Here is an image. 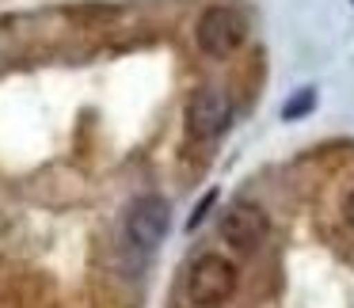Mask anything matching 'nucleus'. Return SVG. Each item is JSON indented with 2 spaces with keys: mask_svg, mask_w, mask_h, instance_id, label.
Listing matches in <instances>:
<instances>
[{
  "mask_svg": "<svg viewBox=\"0 0 354 308\" xmlns=\"http://www.w3.org/2000/svg\"><path fill=\"white\" fill-rule=\"evenodd\" d=\"M194 39H198L202 54L214 57V61L232 57L240 46H244V39H248L244 16L232 12V8H225V4L206 8V12H202V19H198V27H194Z\"/></svg>",
  "mask_w": 354,
  "mask_h": 308,
  "instance_id": "nucleus-1",
  "label": "nucleus"
},
{
  "mask_svg": "<svg viewBox=\"0 0 354 308\" xmlns=\"http://www.w3.org/2000/svg\"><path fill=\"white\" fill-rule=\"evenodd\" d=\"M236 293V267L221 255H202L187 274V297L198 308H217Z\"/></svg>",
  "mask_w": 354,
  "mask_h": 308,
  "instance_id": "nucleus-2",
  "label": "nucleus"
},
{
  "mask_svg": "<svg viewBox=\"0 0 354 308\" xmlns=\"http://www.w3.org/2000/svg\"><path fill=\"white\" fill-rule=\"evenodd\" d=\"M232 122V103L221 88H198L187 103V133L198 141L221 137Z\"/></svg>",
  "mask_w": 354,
  "mask_h": 308,
  "instance_id": "nucleus-3",
  "label": "nucleus"
},
{
  "mask_svg": "<svg viewBox=\"0 0 354 308\" xmlns=\"http://www.w3.org/2000/svg\"><path fill=\"white\" fill-rule=\"evenodd\" d=\"M168 221H171V206L160 194H141L138 202L126 213V236L133 247H145L153 251L164 236H168Z\"/></svg>",
  "mask_w": 354,
  "mask_h": 308,
  "instance_id": "nucleus-4",
  "label": "nucleus"
},
{
  "mask_svg": "<svg viewBox=\"0 0 354 308\" xmlns=\"http://www.w3.org/2000/svg\"><path fill=\"white\" fill-rule=\"evenodd\" d=\"M267 232H270L267 213H263L259 206H252V202H240V206H232L229 213L221 217V236H225V244H232L236 251H255V247L267 240Z\"/></svg>",
  "mask_w": 354,
  "mask_h": 308,
  "instance_id": "nucleus-5",
  "label": "nucleus"
},
{
  "mask_svg": "<svg viewBox=\"0 0 354 308\" xmlns=\"http://www.w3.org/2000/svg\"><path fill=\"white\" fill-rule=\"evenodd\" d=\"M313 103H316V92H313V88H301L297 99H290L282 107V118H286V122H297V118H305L308 110H313Z\"/></svg>",
  "mask_w": 354,
  "mask_h": 308,
  "instance_id": "nucleus-6",
  "label": "nucleus"
},
{
  "mask_svg": "<svg viewBox=\"0 0 354 308\" xmlns=\"http://www.w3.org/2000/svg\"><path fill=\"white\" fill-rule=\"evenodd\" d=\"M214 202H217V191H209V194H206V198H202V202H198V206H194V213H191V221H187V229H194V224H198V221H202V217H206V209H209V206H214Z\"/></svg>",
  "mask_w": 354,
  "mask_h": 308,
  "instance_id": "nucleus-7",
  "label": "nucleus"
},
{
  "mask_svg": "<svg viewBox=\"0 0 354 308\" xmlns=\"http://www.w3.org/2000/svg\"><path fill=\"white\" fill-rule=\"evenodd\" d=\"M343 217H346V221L354 224V191H351V194H346V198H343Z\"/></svg>",
  "mask_w": 354,
  "mask_h": 308,
  "instance_id": "nucleus-8",
  "label": "nucleus"
}]
</instances>
